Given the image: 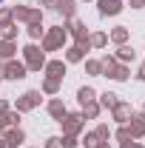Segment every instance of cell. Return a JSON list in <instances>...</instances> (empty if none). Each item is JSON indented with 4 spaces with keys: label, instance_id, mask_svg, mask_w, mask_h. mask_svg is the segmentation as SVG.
<instances>
[{
    "label": "cell",
    "instance_id": "6da1fadb",
    "mask_svg": "<svg viewBox=\"0 0 145 148\" xmlns=\"http://www.w3.org/2000/svg\"><path fill=\"white\" fill-rule=\"evenodd\" d=\"M0 3H3V0H0Z\"/></svg>",
    "mask_w": 145,
    "mask_h": 148
}]
</instances>
